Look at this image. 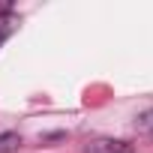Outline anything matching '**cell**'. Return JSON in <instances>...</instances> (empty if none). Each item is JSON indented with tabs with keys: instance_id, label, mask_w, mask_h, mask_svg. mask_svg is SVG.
<instances>
[{
	"instance_id": "6da1fadb",
	"label": "cell",
	"mask_w": 153,
	"mask_h": 153,
	"mask_svg": "<svg viewBox=\"0 0 153 153\" xmlns=\"http://www.w3.org/2000/svg\"><path fill=\"white\" fill-rule=\"evenodd\" d=\"M18 24H21V15H15L12 9H3V12H0V45L18 30Z\"/></svg>"
},
{
	"instance_id": "7a4b0ae2",
	"label": "cell",
	"mask_w": 153,
	"mask_h": 153,
	"mask_svg": "<svg viewBox=\"0 0 153 153\" xmlns=\"http://www.w3.org/2000/svg\"><path fill=\"white\" fill-rule=\"evenodd\" d=\"M87 153H132L129 141H93Z\"/></svg>"
},
{
	"instance_id": "3957f363",
	"label": "cell",
	"mask_w": 153,
	"mask_h": 153,
	"mask_svg": "<svg viewBox=\"0 0 153 153\" xmlns=\"http://www.w3.org/2000/svg\"><path fill=\"white\" fill-rule=\"evenodd\" d=\"M21 147V135L18 132H3L0 135V153H15Z\"/></svg>"
},
{
	"instance_id": "277c9868",
	"label": "cell",
	"mask_w": 153,
	"mask_h": 153,
	"mask_svg": "<svg viewBox=\"0 0 153 153\" xmlns=\"http://www.w3.org/2000/svg\"><path fill=\"white\" fill-rule=\"evenodd\" d=\"M135 126H138V132H144L147 138H153V108H150V111H144V114L135 120Z\"/></svg>"
}]
</instances>
